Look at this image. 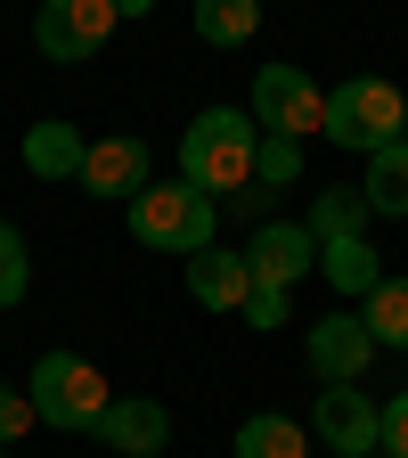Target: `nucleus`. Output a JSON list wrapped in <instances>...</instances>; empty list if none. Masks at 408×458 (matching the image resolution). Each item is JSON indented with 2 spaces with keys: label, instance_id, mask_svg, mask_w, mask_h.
<instances>
[{
  "label": "nucleus",
  "instance_id": "obj_1",
  "mask_svg": "<svg viewBox=\"0 0 408 458\" xmlns=\"http://www.w3.org/2000/svg\"><path fill=\"white\" fill-rule=\"evenodd\" d=\"M254 156H262V123L246 106H204L180 131V181L204 197H237L254 189Z\"/></svg>",
  "mask_w": 408,
  "mask_h": 458
},
{
  "label": "nucleus",
  "instance_id": "obj_2",
  "mask_svg": "<svg viewBox=\"0 0 408 458\" xmlns=\"http://www.w3.org/2000/svg\"><path fill=\"white\" fill-rule=\"evenodd\" d=\"M131 238L139 246H155V254H204L212 246V229H221V197H204V189H188V181H147L131 205Z\"/></svg>",
  "mask_w": 408,
  "mask_h": 458
},
{
  "label": "nucleus",
  "instance_id": "obj_3",
  "mask_svg": "<svg viewBox=\"0 0 408 458\" xmlns=\"http://www.w3.org/2000/svg\"><path fill=\"white\" fill-rule=\"evenodd\" d=\"M319 140L352 148V156H376L392 140H408V98L384 82V74H352L327 90V114H319Z\"/></svg>",
  "mask_w": 408,
  "mask_h": 458
},
{
  "label": "nucleus",
  "instance_id": "obj_4",
  "mask_svg": "<svg viewBox=\"0 0 408 458\" xmlns=\"http://www.w3.org/2000/svg\"><path fill=\"white\" fill-rule=\"evenodd\" d=\"M25 393H33L41 426H57V434H98V418L114 410L106 377H98L82 352H41V360H33V377H25Z\"/></svg>",
  "mask_w": 408,
  "mask_h": 458
},
{
  "label": "nucleus",
  "instance_id": "obj_5",
  "mask_svg": "<svg viewBox=\"0 0 408 458\" xmlns=\"http://www.w3.org/2000/svg\"><path fill=\"white\" fill-rule=\"evenodd\" d=\"M246 114H254L270 140H311V131H319V114H327V90H319L303 66H262Z\"/></svg>",
  "mask_w": 408,
  "mask_h": 458
},
{
  "label": "nucleus",
  "instance_id": "obj_6",
  "mask_svg": "<svg viewBox=\"0 0 408 458\" xmlns=\"http://www.w3.org/2000/svg\"><path fill=\"white\" fill-rule=\"evenodd\" d=\"M114 25H123V17H114V0H41L33 41H41V57H57V66H82V57L106 49Z\"/></svg>",
  "mask_w": 408,
  "mask_h": 458
},
{
  "label": "nucleus",
  "instance_id": "obj_7",
  "mask_svg": "<svg viewBox=\"0 0 408 458\" xmlns=\"http://www.w3.org/2000/svg\"><path fill=\"white\" fill-rule=\"evenodd\" d=\"M311 434L335 458H368V450H384V410H376L368 393H352V385H327L311 401Z\"/></svg>",
  "mask_w": 408,
  "mask_h": 458
},
{
  "label": "nucleus",
  "instance_id": "obj_8",
  "mask_svg": "<svg viewBox=\"0 0 408 458\" xmlns=\"http://www.w3.org/2000/svg\"><path fill=\"white\" fill-rule=\"evenodd\" d=\"M303 352H311V377H319V385H360V369L376 360V335H368L360 311H343V303H335V311L303 335Z\"/></svg>",
  "mask_w": 408,
  "mask_h": 458
},
{
  "label": "nucleus",
  "instance_id": "obj_9",
  "mask_svg": "<svg viewBox=\"0 0 408 458\" xmlns=\"http://www.w3.org/2000/svg\"><path fill=\"white\" fill-rule=\"evenodd\" d=\"M246 270H254V286H303V278L319 270L311 221H262L254 246H246Z\"/></svg>",
  "mask_w": 408,
  "mask_h": 458
},
{
  "label": "nucleus",
  "instance_id": "obj_10",
  "mask_svg": "<svg viewBox=\"0 0 408 458\" xmlns=\"http://www.w3.org/2000/svg\"><path fill=\"white\" fill-rule=\"evenodd\" d=\"M147 181H155V172H147V140H131V131L90 140V156H82V197H114V205H131Z\"/></svg>",
  "mask_w": 408,
  "mask_h": 458
},
{
  "label": "nucleus",
  "instance_id": "obj_11",
  "mask_svg": "<svg viewBox=\"0 0 408 458\" xmlns=\"http://www.w3.org/2000/svg\"><path fill=\"white\" fill-rule=\"evenodd\" d=\"M98 442H106L114 458H163L171 410H163V401H147V393H114V410L98 418Z\"/></svg>",
  "mask_w": 408,
  "mask_h": 458
},
{
  "label": "nucleus",
  "instance_id": "obj_12",
  "mask_svg": "<svg viewBox=\"0 0 408 458\" xmlns=\"http://www.w3.org/2000/svg\"><path fill=\"white\" fill-rule=\"evenodd\" d=\"M188 295H196L204 311H246V295H254V270H246V254H221V246L188 254Z\"/></svg>",
  "mask_w": 408,
  "mask_h": 458
},
{
  "label": "nucleus",
  "instance_id": "obj_13",
  "mask_svg": "<svg viewBox=\"0 0 408 458\" xmlns=\"http://www.w3.org/2000/svg\"><path fill=\"white\" fill-rule=\"evenodd\" d=\"M82 156H90V140L66 123V114H49V123L25 131V172L33 181H82Z\"/></svg>",
  "mask_w": 408,
  "mask_h": 458
},
{
  "label": "nucleus",
  "instance_id": "obj_14",
  "mask_svg": "<svg viewBox=\"0 0 408 458\" xmlns=\"http://www.w3.org/2000/svg\"><path fill=\"white\" fill-rule=\"evenodd\" d=\"M319 278L335 286V295H376V286H384V254L368 246V238H327L319 246Z\"/></svg>",
  "mask_w": 408,
  "mask_h": 458
},
{
  "label": "nucleus",
  "instance_id": "obj_15",
  "mask_svg": "<svg viewBox=\"0 0 408 458\" xmlns=\"http://www.w3.org/2000/svg\"><path fill=\"white\" fill-rule=\"evenodd\" d=\"M229 458H311V426H295V418L262 410V418H246V426H237Z\"/></svg>",
  "mask_w": 408,
  "mask_h": 458
},
{
  "label": "nucleus",
  "instance_id": "obj_16",
  "mask_svg": "<svg viewBox=\"0 0 408 458\" xmlns=\"http://www.w3.org/2000/svg\"><path fill=\"white\" fill-rule=\"evenodd\" d=\"M360 197H368V213L408 221V140H392V148H376V156H368V181H360Z\"/></svg>",
  "mask_w": 408,
  "mask_h": 458
},
{
  "label": "nucleus",
  "instance_id": "obj_17",
  "mask_svg": "<svg viewBox=\"0 0 408 458\" xmlns=\"http://www.w3.org/2000/svg\"><path fill=\"white\" fill-rule=\"evenodd\" d=\"M360 319H368V335H376V352H408V278L384 270V286L360 303Z\"/></svg>",
  "mask_w": 408,
  "mask_h": 458
},
{
  "label": "nucleus",
  "instance_id": "obj_18",
  "mask_svg": "<svg viewBox=\"0 0 408 458\" xmlns=\"http://www.w3.org/2000/svg\"><path fill=\"white\" fill-rule=\"evenodd\" d=\"M262 33V0H196V41L212 49H237Z\"/></svg>",
  "mask_w": 408,
  "mask_h": 458
},
{
  "label": "nucleus",
  "instance_id": "obj_19",
  "mask_svg": "<svg viewBox=\"0 0 408 458\" xmlns=\"http://www.w3.org/2000/svg\"><path fill=\"white\" fill-rule=\"evenodd\" d=\"M311 238H319V246H327V238H368V197H360V189L319 197V205H311Z\"/></svg>",
  "mask_w": 408,
  "mask_h": 458
},
{
  "label": "nucleus",
  "instance_id": "obj_20",
  "mask_svg": "<svg viewBox=\"0 0 408 458\" xmlns=\"http://www.w3.org/2000/svg\"><path fill=\"white\" fill-rule=\"evenodd\" d=\"M286 181H303V140H270L262 131V156H254V189H286Z\"/></svg>",
  "mask_w": 408,
  "mask_h": 458
},
{
  "label": "nucleus",
  "instance_id": "obj_21",
  "mask_svg": "<svg viewBox=\"0 0 408 458\" xmlns=\"http://www.w3.org/2000/svg\"><path fill=\"white\" fill-rule=\"evenodd\" d=\"M25 286H33L25 238H17V221H0V311H9V303H25Z\"/></svg>",
  "mask_w": 408,
  "mask_h": 458
},
{
  "label": "nucleus",
  "instance_id": "obj_22",
  "mask_svg": "<svg viewBox=\"0 0 408 458\" xmlns=\"http://www.w3.org/2000/svg\"><path fill=\"white\" fill-rule=\"evenodd\" d=\"M41 426V410H33V393H17V385H0V450H17L25 434Z\"/></svg>",
  "mask_w": 408,
  "mask_h": 458
},
{
  "label": "nucleus",
  "instance_id": "obj_23",
  "mask_svg": "<svg viewBox=\"0 0 408 458\" xmlns=\"http://www.w3.org/2000/svg\"><path fill=\"white\" fill-rule=\"evenodd\" d=\"M286 311H295V286H254L246 295V327H286Z\"/></svg>",
  "mask_w": 408,
  "mask_h": 458
},
{
  "label": "nucleus",
  "instance_id": "obj_24",
  "mask_svg": "<svg viewBox=\"0 0 408 458\" xmlns=\"http://www.w3.org/2000/svg\"><path fill=\"white\" fill-rule=\"evenodd\" d=\"M384 458H408V393L384 401Z\"/></svg>",
  "mask_w": 408,
  "mask_h": 458
},
{
  "label": "nucleus",
  "instance_id": "obj_25",
  "mask_svg": "<svg viewBox=\"0 0 408 458\" xmlns=\"http://www.w3.org/2000/svg\"><path fill=\"white\" fill-rule=\"evenodd\" d=\"M155 9V0H114V17H147Z\"/></svg>",
  "mask_w": 408,
  "mask_h": 458
},
{
  "label": "nucleus",
  "instance_id": "obj_26",
  "mask_svg": "<svg viewBox=\"0 0 408 458\" xmlns=\"http://www.w3.org/2000/svg\"><path fill=\"white\" fill-rule=\"evenodd\" d=\"M0 458H17V450H0Z\"/></svg>",
  "mask_w": 408,
  "mask_h": 458
}]
</instances>
